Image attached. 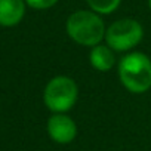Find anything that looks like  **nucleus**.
I'll return each instance as SVG.
<instances>
[{"label":"nucleus","instance_id":"0eeeda50","mask_svg":"<svg viewBox=\"0 0 151 151\" xmlns=\"http://www.w3.org/2000/svg\"><path fill=\"white\" fill-rule=\"evenodd\" d=\"M89 62L91 65L102 73L110 71L114 65H116V55L114 50L108 46V45H96L91 49L89 53Z\"/></svg>","mask_w":151,"mask_h":151},{"label":"nucleus","instance_id":"423d86ee","mask_svg":"<svg viewBox=\"0 0 151 151\" xmlns=\"http://www.w3.org/2000/svg\"><path fill=\"white\" fill-rule=\"evenodd\" d=\"M25 14V0H0V25L14 27Z\"/></svg>","mask_w":151,"mask_h":151},{"label":"nucleus","instance_id":"7ed1b4c3","mask_svg":"<svg viewBox=\"0 0 151 151\" xmlns=\"http://www.w3.org/2000/svg\"><path fill=\"white\" fill-rule=\"evenodd\" d=\"M79 98V88L68 76H56L50 79L43 92L45 105L52 113H67Z\"/></svg>","mask_w":151,"mask_h":151},{"label":"nucleus","instance_id":"39448f33","mask_svg":"<svg viewBox=\"0 0 151 151\" xmlns=\"http://www.w3.org/2000/svg\"><path fill=\"white\" fill-rule=\"evenodd\" d=\"M47 133L56 144H70L77 135V126L65 113H53L46 124Z\"/></svg>","mask_w":151,"mask_h":151},{"label":"nucleus","instance_id":"1a4fd4ad","mask_svg":"<svg viewBox=\"0 0 151 151\" xmlns=\"http://www.w3.org/2000/svg\"><path fill=\"white\" fill-rule=\"evenodd\" d=\"M25 3L34 9H49L58 3V0H25Z\"/></svg>","mask_w":151,"mask_h":151},{"label":"nucleus","instance_id":"20e7f679","mask_svg":"<svg viewBox=\"0 0 151 151\" xmlns=\"http://www.w3.org/2000/svg\"><path fill=\"white\" fill-rule=\"evenodd\" d=\"M144 37L142 25L132 18L113 22L105 31V42L114 52H127L133 49Z\"/></svg>","mask_w":151,"mask_h":151},{"label":"nucleus","instance_id":"f03ea898","mask_svg":"<svg viewBox=\"0 0 151 151\" xmlns=\"http://www.w3.org/2000/svg\"><path fill=\"white\" fill-rule=\"evenodd\" d=\"M119 77L129 92H147L151 88V59L142 52L124 55L119 62Z\"/></svg>","mask_w":151,"mask_h":151},{"label":"nucleus","instance_id":"9d476101","mask_svg":"<svg viewBox=\"0 0 151 151\" xmlns=\"http://www.w3.org/2000/svg\"><path fill=\"white\" fill-rule=\"evenodd\" d=\"M148 6H150V9H151V0H148Z\"/></svg>","mask_w":151,"mask_h":151},{"label":"nucleus","instance_id":"f257e3e1","mask_svg":"<svg viewBox=\"0 0 151 151\" xmlns=\"http://www.w3.org/2000/svg\"><path fill=\"white\" fill-rule=\"evenodd\" d=\"M67 34L73 42L93 47L105 39V25L99 14L93 11H76L65 22Z\"/></svg>","mask_w":151,"mask_h":151},{"label":"nucleus","instance_id":"6e6552de","mask_svg":"<svg viewBox=\"0 0 151 151\" xmlns=\"http://www.w3.org/2000/svg\"><path fill=\"white\" fill-rule=\"evenodd\" d=\"M86 2L93 12L99 15H108L119 8L122 0H86Z\"/></svg>","mask_w":151,"mask_h":151}]
</instances>
